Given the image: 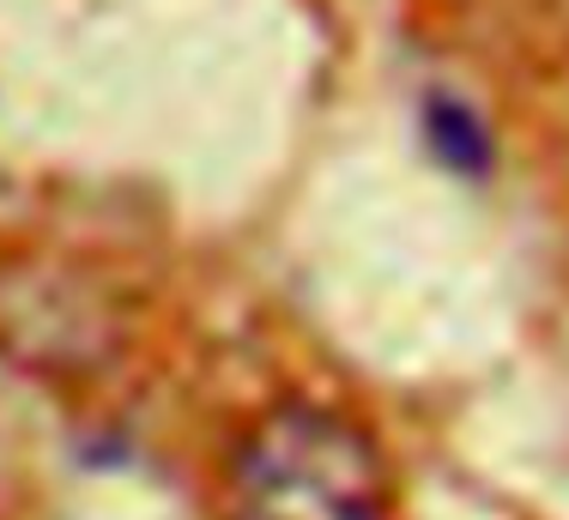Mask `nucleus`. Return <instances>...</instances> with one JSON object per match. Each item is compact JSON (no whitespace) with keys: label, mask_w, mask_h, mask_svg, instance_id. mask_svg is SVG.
<instances>
[{"label":"nucleus","mask_w":569,"mask_h":520,"mask_svg":"<svg viewBox=\"0 0 569 520\" xmlns=\"http://www.w3.org/2000/svg\"><path fill=\"white\" fill-rule=\"evenodd\" d=\"M230 520H388V460L333 406H273L237 442Z\"/></svg>","instance_id":"obj_1"},{"label":"nucleus","mask_w":569,"mask_h":520,"mask_svg":"<svg viewBox=\"0 0 569 520\" xmlns=\"http://www.w3.org/2000/svg\"><path fill=\"white\" fill-rule=\"evenodd\" d=\"M0 351L43 376H79L116 351V309L103 291L61 267H24L0 279Z\"/></svg>","instance_id":"obj_2"}]
</instances>
